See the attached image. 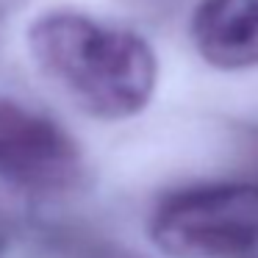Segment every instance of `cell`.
<instances>
[{
  "label": "cell",
  "instance_id": "1",
  "mask_svg": "<svg viewBox=\"0 0 258 258\" xmlns=\"http://www.w3.org/2000/svg\"><path fill=\"white\" fill-rule=\"evenodd\" d=\"M28 53L39 73L95 119H131L156 92L158 58L150 42L89 14H39L28 25Z\"/></svg>",
  "mask_w": 258,
  "mask_h": 258
},
{
  "label": "cell",
  "instance_id": "2",
  "mask_svg": "<svg viewBox=\"0 0 258 258\" xmlns=\"http://www.w3.org/2000/svg\"><path fill=\"white\" fill-rule=\"evenodd\" d=\"M150 241L169 258H233L258 247V183L222 180L158 200Z\"/></svg>",
  "mask_w": 258,
  "mask_h": 258
},
{
  "label": "cell",
  "instance_id": "3",
  "mask_svg": "<svg viewBox=\"0 0 258 258\" xmlns=\"http://www.w3.org/2000/svg\"><path fill=\"white\" fill-rule=\"evenodd\" d=\"M81 175L84 153L61 122L0 95V178L20 191H64Z\"/></svg>",
  "mask_w": 258,
  "mask_h": 258
},
{
  "label": "cell",
  "instance_id": "4",
  "mask_svg": "<svg viewBox=\"0 0 258 258\" xmlns=\"http://www.w3.org/2000/svg\"><path fill=\"white\" fill-rule=\"evenodd\" d=\"M191 42L217 70L258 67V0H200L191 14Z\"/></svg>",
  "mask_w": 258,
  "mask_h": 258
},
{
  "label": "cell",
  "instance_id": "5",
  "mask_svg": "<svg viewBox=\"0 0 258 258\" xmlns=\"http://www.w3.org/2000/svg\"><path fill=\"white\" fill-rule=\"evenodd\" d=\"M20 222H23V197L20 189L0 178V258L6 255L12 239L17 236Z\"/></svg>",
  "mask_w": 258,
  "mask_h": 258
},
{
  "label": "cell",
  "instance_id": "6",
  "mask_svg": "<svg viewBox=\"0 0 258 258\" xmlns=\"http://www.w3.org/2000/svg\"><path fill=\"white\" fill-rule=\"evenodd\" d=\"M73 258H136V255H128L122 250H114V247H106V244H78L73 252Z\"/></svg>",
  "mask_w": 258,
  "mask_h": 258
}]
</instances>
